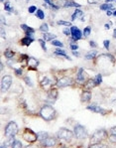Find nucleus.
I'll use <instances>...</instances> for the list:
<instances>
[{
  "label": "nucleus",
  "mask_w": 116,
  "mask_h": 148,
  "mask_svg": "<svg viewBox=\"0 0 116 148\" xmlns=\"http://www.w3.org/2000/svg\"><path fill=\"white\" fill-rule=\"evenodd\" d=\"M40 115L47 121L54 119L55 115H56V110L51 105H44L40 110Z\"/></svg>",
  "instance_id": "nucleus-1"
},
{
  "label": "nucleus",
  "mask_w": 116,
  "mask_h": 148,
  "mask_svg": "<svg viewBox=\"0 0 116 148\" xmlns=\"http://www.w3.org/2000/svg\"><path fill=\"white\" fill-rule=\"evenodd\" d=\"M18 133V125H17L16 122L14 121H10L6 127H5V135L11 138V137H14Z\"/></svg>",
  "instance_id": "nucleus-2"
},
{
  "label": "nucleus",
  "mask_w": 116,
  "mask_h": 148,
  "mask_svg": "<svg viewBox=\"0 0 116 148\" xmlns=\"http://www.w3.org/2000/svg\"><path fill=\"white\" fill-rule=\"evenodd\" d=\"M57 137L61 140H66V141H70L72 138V132L66 128H61L59 129L57 132Z\"/></svg>",
  "instance_id": "nucleus-3"
},
{
  "label": "nucleus",
  "mask_w": 116,
  "mask_h": 148,
  "mask_svg": "<svg viewBox=\"0 0 116 148\" xmlns=\"http://www.w3.org/2000/svg\"><path fill=\"white\" fill-rule=\"evenodd\" d=\"M23 138L29 142V143H33L38 139V134H36L33 130H31L30 128H25V130L23 132Z\"/></svg>",
  "instance_id": "nucleus-4"
},
{
  "label": "nucleus",
  "mask_w": 116,
  "mask_h": 148,
  "mask_svg": "<svg viewBox=\"0 0 116 148\" xmlns=\"http://www.w3.org/2000/svg\"><path fill=\"white\" fill-rule=\"evenodd\" d=\"M106 137V131L104 129H99L93 133V135L91 136L90 138V143L91 144H95L100 142L102 139H104Z\"/></svg>",
  "instance_id": "nucleus-5"
},
{
  "label": "nucleus",
  "mask_w": 116,
  "mask_h": 148,
  "mask_svg": "<svg viewBox=\"0 0 116 148\" xmlns=\"http://www.w3.org/2000/svg\"><path fill=\"white\" fill-rule=\"evenodd\" d=\"M74 133L76 136V138H79V139H84V138H86L87 136V131L85 130V128L83 127V125H80V124L75 125Z\"/></svg>",
  "instance_id": "nucleus-6"
},
{
  "label": "nucleus",
  "mask_w": 116,
  "mask_h": 148,
  "mask_svg": "<svg viewBox=\"0 0 116 148\" xmlns=\"http://www.w3.org/2000/svg\"><path fill=\"white\" fill-rule=\"evenodd\" d=\"M12 84V77L11 76H4L1 80V91H7L10 89Z\"/></svg>",
  "instance_id": "nucleus-7"
},
{
  "label": "nucleus",
  "mask_w": 116,
  "mask_h": 148,
  "mask_svg": "<svg viewBox=\"0 0 116 148\" xmlns=\"http://www.w3.org/2000/svg\"><path fill=\"white\" fill-rule=\"evenodd\" d=\"M71 40L72 41H79L83 37V32L79 30L78 27H75V26H72L71 28Z\"/></svg>",
  "instance_id": "nucleus-8"
},
{
  "label": "nucleus",
  "mask_w": 116,
  "mask_h": 148,
  "mask_svg": "<svg viewBox=\"0 0 116 148\" xmlns=\"http://www.w3.org/2000/svg\"><path fill=\"white\" fill-rule=\"evenodd\" d=\"M71 84H72V78L69 77H62L57 82V86L59 87H66V86H71Z\"/></svg>",
  "instance_id": "nucleus-9"
},
{
  "label": "nucleus",
  "mask_w": 116,
  "mask_h": 148,
  "mask_svg": "<svg viewBox=\"0 0 116 148\" xmlns=\"http://www.w3.org/2000/svg\"><path fill=\"white\" fill-rule=\"evenodd\" d=\"M56 143H57V140H56L55 137H48V138H46L45 140L42 141V144H43L44 146H47V147L55 146Z\"/></svg>",
  "instance_id": "nucleus-10"
},
{
  "label": "nucleus",
  "mask_w": 116,
  "mask_h": 148,
  "mask_svg": "<svg viewBox=\"0 0 116 148\" xmlns=\"http://www.w3.org/2000/svg\"><path fill=\"white\" fill-rule=\"evenodd\" d=\"M85 81H86V80H85V76H84L83 69L80 68L79 70V72H78V75H76V82H79V84H83Z\"/></svg>",
  "instance_id": "nucleus-11"
},
{
  "label": "nucleus",
  "mask_w": 116,
  "mask_h": 148,
  "mask_svg": "<svg viewBox=\"0 0 116 148\" xmlns=\"http://www.w3.org/2000/svg\"><path fill=\"white\" fill-rule=\"evenodd\" d=\"M27 64H28V66H29V68L31 69V70H36V68L39 66L38 60L33 57H31L28 59V63H27Z\"/></svg>",
  "instance_id": "nucleus-12"
},
{
  "label": "nucleus",
  "mask_w": 116,
  "mask_h": 148,
  "mask_svg": "<svg viewBox=\"0 0 116 148\" xmlns=\"http://www.w3.org/2000/svg\"><path fill=\"white\" fill-rule=\"evenodd\" d=\"M86 108L87 109H89V110H91V111H93V112H96V113H104L103 108H101V107H98V105H96V104H91V105H88Z\"/></svg>",
  "instance_id": "nucleus-13"
},
{
  "label": "nucleus",
  "mask_w": 116,
  "mask_h": 148,
  "mask_svg": "<svg viewBox=\"0 0 116 148\" xmlns=\"http://www.w3.org/2000/svg\"><path fill=\"white\" fill-rule=\"evenodd\" d=\"M91 99V94L89 91H84L81 94V101L83 103H87V101H89Z\"/></svg>",
  "instance_id": "nucleus-14"
},
{
  "label": "nucleus",
  "mask_w": 116,
  "mask_h": 148,
  "mask_svg": "<svg viewBox=\"0 0 116 148\" xmlns=\"http://www.w3.org/2000/svg\"><path fill=\"white\" fill-rule=\"evenodd\" d=\"M95 86V82H94V80H87L86 81V84L84 85V89H85V91H89L91 89H93Z\"/></svg>",
  "instance_id": "nucleus-15"
},
{
  "label": "nucleus",
  "mask_w": 116,
  "mask_h": 148,
  "mask_svg": "<svg viewBox=\"0 0 116 148\" xmlns=\"http://www.w3.org/2000/svg\"><path fill=\"white\" fill-rule=\"evenodd\" d=\"M83 12L81 11V10H79V9H76L75 11V13L71 15V20L72 21H75L76 18H81V20H83Z\"/></svg>",
  "instance_id": "nucleus-16"
},
{
  "label": "nucleus",
  "mask_w": 116,
  "mask_h": 148,
  "mask_svg": "<svg viewBox=\"0 0 116 148\" xmlns=\"http://www.w3.org/2000/svg\"><path fill=\"white\" fill-rule=\"evenodd\" d=\"M64 7H76V8H79V7H81V5L79 4V3H75L74 0H66Z\"/></svg>",
  "instance_id": "nucleus-17"
},
{
  "label": "nucleus",
  "mask_w": 116,
  "mask_h": 148,
  "mask_svg": "<svg viewBox=\"0 0 116 148\" xmlns=\"http://www.w3.org/2000/svg\"><path fill=\"white\" fill-rule=\"evenodd\" d=\"M34 42V38L33 37H29V36H26L25 38H23L21 40V44L24 46H29L31 43Z\"/></svg>",
  "instance_id": "nucleus-18"
},
{
  "label": "nucleus",
  "mask_w": 116,
  "mask_h": 148,
  "mask_svg": "<svg viewBox=\"0 0 116 148\" xmlns=\"http://www.w3.org/2000/svg\"><path fill=\"white\" fill-rule=\"evenodd\" d=\"M43 37H44V40L46 42L47 41H53L54 39H56V35L54 34H51L49 32H47V33H43Z\"/></svg>",
  "instance_id": "nucleus-19"
},
{
  "label": "nucleus",
  "mask_w": 116,
  "mask_h": 148,
  "mask_svg": "<svg viewBox=\"0 0 116 148\" xmlns=\"http://www.w3.org/2000/svg\"><path fill=\"white\" fill-rule=\"evenodd\" d=\"M48 96L52 99L53 100H56V99L58 98V91L56 89H52L49 92H48Z\"/></svg>",
  "instance_id": "nucleus-20"
},
{
  "label": "nucleus",
  "mask_w": 116,
  "mask_h": 148,
  "mask_svg": "<svg viewBox=\"0 0 116 148\" xmlns=\"http://www.w3.org/2000/svg\"><path fill=\"white\" fill-rule=\"evenodd\" d=\"M21 28L23 29V31H24L26 34H28V33H35V29L31 28V27L27 26L26 24H21Z\"/></svg>",
  "instance_id": "nucleus-21"
},
{
  "label": "nucleus",
  "mask_w": 116,
  "mask_h": 148,
  "mask_svg": "<svg viewBox=\"0 0 116 148\" xmlns=\"http://www.w3.org/2000/svg\"><path fill=\"white\" fill-rule=\"evenodd\" d=\"M49 137V134L47 133V132L45 131H40V132H38V138H39V140L40 141H43V140H45L46 138H48Z\"/></svg>",
  "instance_id": "nucleus-22"
},
{
  "label": "nucleus",
  "mask_w": 116,
  "mask_h": 148,
  "mask_svg": "<svg viewBox=\"0 0 116 148\" xmlns=\"http://www.w3.org/2000/svg\"><path fill=\"white\" fill-rule=\"evenodd\" d=\"M55 53L57 54V55H59V56H62V57H65L66 59H67V60H71V59H70V57H67V56H66V52H65L64 50L60 49V48H58V49L55 50Z\"/></svg>",
  "instance_id": "nucleus-23"
},
{
  "label": "nucleus",
  "mask_w": 116,
  "mask_h": 148,
  "mask_svg": "<svg viewBox=\"0 0 116 148\" xmlns=\"http://www.w3.org/2000/svg\"><path fill=\"white\" fill-rule=\"evenodd\" d=\"M96 55H97L96 51H90L85 55V59L86 60H92V59H94L96 57Z\"/></svg>",
  "instance_id": "nucleus-24"
},
{
  "label": "nucleus",
  "mask_w": 116,
  "mask_h": 148,
  "mask_svg": "<svg viewBox=\"0 0 116 148\" xmlns=\"http://www.w3.org/2000/svg\"><path fill=\"white\" fill-rule=\"evenodd\" d=\"M4 56L7 58V59H12V58L15 56V53H14L13 51H11L10 49H7L4 52Z\"/></svg>",
  "instance_id": "nucleus-25"
},
{
  "label": "nucleus",
  "mask_w": 116,
  "mask_h": 148,
  "mask_svg": "<svg viewBox=\"0 0 116 148\" xmlns=\"http://www.w3.org/2000/svg\"><path fill=\"white\" fill-rule=\"evenodd\" d=\"M100 9L101 10H110V9H113V6L110 3H104V4H101Z\"/></svg>",
  "instance_id": "nucleus-26"
},
{
  "label": "nucleus",
  "mask_w": 116,
  "mask_h": 148,
  "mask_svg": "<svg viewBox=\"0 0 116 148\" xmlns=\"http://www.w3.org/2000/svg\"><path fill=\"white\" fill-rule=\"evenodd\" d=\"M39 29H40V31L43 32V33H47V32L49 31V26H48L47 23H44V24H42L41 26H40Z\"/></svg>",
  "instance_id": "nucleus-27"
},
{
  "label": "nucleus",
  "mask_w": 116,
  "mask_h": 148,
  "mask_svg": "<svg viewBox=\"0 0 116 148\" xmlns=\"http://www.w3.org/2000/svg\"><path fill=\"white\" fill-rule=\"evenodd\" d=\"M93 80H94V82H95V86H99L100 84L102 82V77H101V75H97Z\"/></svg>",
  "instance_id": "nucleus-28"
},
{
  "label": "nucleus",
  "mask_w": 116,
  "mask_h": 148,
  "mask_svg": "<svg viewBox=\"0 0 116 148\" xmlns=\"http://www.w3.org/2000/svg\"><path fill=\"white\" fill-rule=\"evenodd\" d=\"M36 15H37L38 18L41 19V20H43V19L45 18V14H44L43 10H41V9H38L37 11H36Z\"/></svg>",
  "instance_id": "nucleus-29"
},
{
  "label": "nucleus",
  "mask_w": 116,
  "mask_h": 148,
  "mask_svg": "<svg viewBox=\"0 0 116 148\" xmlns=\"http://www.w3.org/2000/svg\"><path fill=\"white\" fill-rule=\"evenodd\" d=\"M90 31H91V28H90V27H85V28L83 29V36H84L85 38L88 37V36L90 35Z\"/></svg>",
  "instance_id": "nucleus-30"
},
{
  "label": "nucleus",
  "mask_w": 116,
  "mask_h": 148,
  "mask_svg": "<svg viewBox=\"0 0 116 148\" xmlns=\"http://www.w3.org/2000/svg\"><path fill=\"white\" fill-rule=\"evenodd\" d=\"M51 84V81L48 78H44L41 81V86H49Z\"/></svg>",
  "instance_id": "nucleus-31"
},
{
  "label": "nucleus",
  "mask_w": 116,
  "mask_h": 148,
  "mask_svg": "<svg viewBox=\"0 0 116 148\" xmlns=\"http://www.w3.org/2000/svg\"><path fill=\"white\" fill-rule=\"evenodd\" d=\"M51 43H52V45L54 46H57V47H64V44H62V42L58 41V40H53V41H51Z\"/></svg>",
  "instance_id": "nucleus-32"
},
{
  "label": "nucleus",
  "mask_w": 116,
  "mask_h": 148,
  "mask_svg": "<svg viewBox=\"0 0 116 148\" xmlns=\"http://www.w3.org/2000/svg\"><path fill=\"white\" fill-rule=\"evenodd\" d=\"M22 146L23 145H22V143H21L19 140H14V142H13L11 147H22Z\"/></svg>",
  "instance_id": "nucleus-33"
},
{
  "label": "nucleus",
  "mask_w": 116,
  "mask_h": 148,
  "mask_svg": "<svg viewBox=\"0 0 116 148\" xmlns=\"http://www.w3.org/2000/svg\"><path fill=\"white\" fill-rule=\"evenodd\" d=\"M5 10H6V11H8V12H12L13 11L12 7L10 6V2H9V1H7V2L5 3Z\"/></svg>",
  "instance_id": "nucleus-34"
},
{
  "label": "nucleus",
  "mask_w": 116,
  "mask_h": 148,
  "mask_svg": "<svg viewBox=\"0 0 116 148\" xmlns=\"http://www.w3.org/2000/svg\"><path fill=\"white\" fill-rule=\"evenodd\" d=\"M58 25H64V26H71V22H67V21L60 20L58 21Z\"/></svg>",
  "instance_id": "nucleus-35"
},
{
  "label": "nucleus",
  "mask_w": 116,
  "mask_h": 148,
  "mask_svg": "<svg viewBox=\"0 0 116 148\" xmlns=\"http://www.w3.org/2000/svg\"><path fill=\"white\" fill-rule=\"evenodd\" d=\"M38 41H39V43L41 44V46H42V48H43V50H44V51H47V48H46V41H45V40H42V39H39Z\"/></svg>",
  "instance_id": "nucleus-36"
},
{
  "label": "nucleus",
  "mask_w": 116,
  "mask_h": 148,
  "mask_svg": "<svg viewBox=\"0 0 116 148\" xmlns=\"http://www.w3.org/2000/svg\"><path fill=\"white\" fill-rule=\"evenodd\" d=\"M24 82H26V84H27V85H28V86H33V84H32V82H31V81H30V78H29V77H25V78H24Z\"/></svg>",
  "instance_id": "nucleus-37"
},
{
  "label": "nucleus",
  "mask_w": 116,
  "mask_h": 148,
  "mask_svg": "<svg viewBox=\"0 0 116 148\" xmlns=\"http://www.w3.org/2000/svg\"><path fill=\"white\" fill-rule=\"evenodd\" d=\"M28 11H29V13H34L35 11H37V7H36V6H34V5H32V6H30L29 7Z\"/></svg>",
  "instance_id": "nucleus-38"
},
{
  "label": "nucleus",
  "mask_w": 116,
  "mask_h": 148,
  "mask_svg": "<svg viewBox=\"0 0 116 148\" xmlns=\"http://www.w3.org/2000/svg\"><path fill=\"white\" fill-rule=\"evenodd\" d=\"M103 45L106 49H109V45H110V42H109V40H105V41L103 42Z\"/></svg>",
  "instance_id": "nucleus-39"
},
{
  "label": "nucleus",
  "mask_w": 116,
  "mask_h": 148,
  "mask_svg": "<svg viewBox=\"0 0 116 148\" xmlns=\"http://www.w3.org/2000/svg\"><path fill=\"white\" fill-rule=\"evenodd\" d=\"M15 74H16L17 76H21V75L23 74V72H22L21 69H15Z\"/></svg>",
  "instance_id": "nucleus-40"
},
{
  "label": "nucleus",
  "mask_w": 116,
  "mask_h": 148,
  "mask_svg": "<svg viewBox=\"0 0 116 148\" xmlns=\"http://www.w3.org/2000/svg\"><path fill=\"white\" fill-rule=\"evenodd\" d=\"M71 49L72 50V51H75V50L79 49V46L75 45V44H71Z\"/></svg>",
  "instance_id": "nucleus-41"
},
{
  "label": "nucleus",
  "mask_w": 116,
  "mask_h": 148,
  "mask_svg": "<svg viewBox=\"0 0 116 148\" xmlns=\"http://www.w3.org/2000/svg\"><path fill=\"white\" fill-rule=\"evenodd\" d=\"M110 133H111L112 135L116 136V126H114V127H112L111 129H110Z\"/></svg>",
  "instance_id": "nucleus-42"
},
{
  "label": "nucleus",
  "mask_w": 116,
  "mask_h": 148,
  "mask_svg": "<svg viewBox=\"0 0 116 148\" xmlns=\"http://www.w3.org/2000/svg\"><path fill=\"white\" fill-rule=\"evenodd\" d=\"M64 34H65V35H71V29H65V30H64Z\"/></svg>",
  "instance_id": "nucleus-43"
},
{
  "label": "nucleus",
  "mask_w": 116,
  "mask_h": 148,
  "mask_svg": "<svg viewBox=\"0 0 116 148\" xmlns=\"http://www.w3.org/2000/svg\"><path fill=\"white\" fill-rule=\"evenodd\" d=\"M89 45H90L91 48H95L96 46H97V45H96L95 42H93V41H90V42H89Z\"/></svg>",
  "instance_id": "nucleus-44"
},
{
  "label": "nucleus",
  "mask_w": 116,
  "mask_h": 148,
  "mask_svg": "<svg viewBox=\"0 0 116 148\" xmlns=\"http://www.w3.org/2000/svg\"><path fill=\"white\" fill-rule=\"evenodd\" d=\"M106 14H107V16H112V15H113V12H111L110 10H107Z\"/></svg>",
  "instance_id": "nucleus-45"
},
{
  "label": "nucleus",
  "mask_w": 116,
  "mask_h": 148,
  "mask_svg": "<svg viewBox=\"0 0 116 148\" xmlns=\"http://www.w3.org/2000/svg\"><path fill=\"white\" fill-rule=\"evenodd\" d=\"M72 54L75 55V57H79V53H78V52H75V51H74V52H72Z\"/></svg>",
  "instance_id": "nucleus-46"
},
{
  "label": "nucleus",
  "mask_w": 116,
  "mask_h": 148,
  "mask_svg": "<svg viewBox=\"0 0 116 148\" xmlns=\"http://www.w3.org/2000/svg\"><path fill=\"white\" fill-rule=\"evenodd\" d=\"M88 3H96V1H93V0H88Z\"/></svg>",
  "instance_id": "nucleus-47"
},
{
  "label": "nucleus",
  "mask_w": 116,
  "mask_h": 148,
  "mask_svg": "<svg viewBox=\"0 0 116 148\" xmlns=\"http://www.w3.org/2000/svg\"><path fill=\"white\" fill-rule=\"evenodd\" d=\"M1 22H2V24H4V17L1 16Z\"/></svg>",
  "instance_id": "nucleus-48"
},
{
  "label": "nucleus",
  "mask_w": 116,
  "mask_h": 148,
  "mask_svg": "<svg viewBox=\"0 0 116 148\" xmlns=\"http://www.w3.org/2000/svg\"><path fill=\"white\" fill-rule=\"evenodd\" d=\"M113 37L116 38V29L114 30V31H113Z\"/></svg>",
  "instance_id": "nucleus-49"
},
{
  "label": "nucleus",
  "mask_w": 116,
  "mask_h": 148,
  "mask_svg": "<svg viewBox=\"0 0 116 148\" xmlns=\"http://www.w3.org/2000/svg\"><path fill=\"white\" fill-rule=\"evenodd\" d=\"M110 26H111V25L106 24V25H105V28H106V29H109V28H110Z\"/></svg>",
  "instance_id": "nucleus-50"
},
{
  "label": "nucleus",
  "mask_w": 116,
  "mask_h": 148,
  "mask_svg": "<svg viewBox=\"0 0 116 148\" xmlns=\"http://www.w3.org/2000/svg\"><path fill=\"white\" fill-rule=\"evenodd\" d=\"M113 16H116V10L114 11V12H113Z\"/></svg>",
  "instance_id": "nucleus-51"
},
{
  "label": "nucleus",
  "mask_w": 116,
  "mask_h": 148,
  "mask_svg": "<svg viewBox=\"0 0 116 148\" xmlns=\"http://www.w3.org/2000/svg\"><path fill=\"white\" fill-rule=\"evenodd\" d=\"M113 103H114V105L116 107V100H113Z\"/></svg>",
  "instance_id": "nucleus-52"
},
{
  "label": "nucleus",
  "mask_w": 116,
  "mask_h": 148,
  "mask_svg": "<svg viewBox=\"0 0 116 148\" xmlns=\"http://www.w3.org/2000/svg\"><path fill=\"white\" fill-rule=\"evenodd\" d=\"M1 1H4V0H1Z\"/></svg>",
  "instance_id": "nucleus-53"
},
{
  "label": "nucleus",
  "mask_w": 116,
  "mask_h": 148,
  "mask_svg": "<svg viewBox=\"0 0 116 148\" xmlns=\"http://www.w3.org/2000/svg\"><path fill=\"white\" fill-rule=\"evenodd\" d=\"M115 2H116V0H115Z\"/></svg>",
  "instance_id": "nucleus-54"
}]
</instances>
